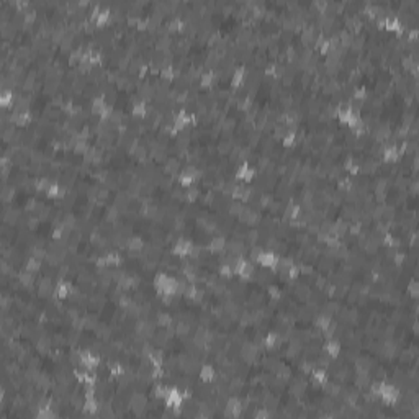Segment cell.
<instances>
[{"label":"cell","instance_id":"obj_1","mask_svg":"<svg viewBox=\"0 0 419 419\" xmlns=\"http://www.w3.org/2000/svg\"><path fill=\"white\" fill-rule=\"evenodd\" d=\"M201 21L221 51L212 89L177 72L174 82L159 75L131 77L110 67L71 66L48 49L30 59L38 94L89 102L103 95L113 107L108 125L133 133L170 126L178 110L193 113L197 125L175 136H103L94 184L121 215L159 208L182 187L177 175L197 167L200 180L184 189L182 200L144 241L143 252L123 260V272L151 286L175 257L174 241L195 244L178 262V275L195 285L218 278L206 246L213 236L228 239L220 264L238 260V215L246 206L232 200L239 164L249 162L257 175L249 184V205L260 218L264 249L293 259L301 277L329 278L341 266V252L316 241L289 221L286 208L298 203L318 236L336 223L360 224L380 234L408 218V206L390 201L395 182L386 172L349 175L344 152L328 146H354L362 136L339 125L336 110L352 105L357 85L372 92L401 87L419 77V30L397 36L377 27L380 13H393L385 0H372L369 17L354 35L344 58L328 66L318 43L346 27L359 0H193ZM354 107V105H352ZM367 135V133H365Z\"/></svg>","mask_w":419,"mask_h":419},{"label":"cell","instance_id":"obj_2","mask_svg":"<svg viewBox=\"0 0 419 419\" xmlns=\"http://www.w3.org/2000/svg\"><path fill=\"white\" fill-rule=\"evenodd\" d=\"M180 280L177 277L170 275L167 272H158L152 277V289L159 295H169V297H177Z\"/></svg>","mask_w":419,"mask_h":419},{"label":"cell","instance_id":"obj_3","mask_svg":"<svg viewBox=\"0 0 419 419\" xmlns=\"http://www.w3.org/2000/svg\"><path fill=\"white\" fill-rule=\"evenodd\" d=\"M336 120L339 121V125H343L349 129H354L360 123L362 116L360 112L357 110L352 105H341L336 110Z\"/></svg>","mask_w":419,"mask_h":419},{"label":"cell","instance_id":"obj_4","mask_svg":"<svg viewBox=\"0 0 419 419\" xmlns=\"http://www.w3.org/2000/svg\"><path fill=\"white\" fill-rule=\"evenodd\" d=\"M185 401V397H184V391L180 390L178 386H169V390L164 397V405L169 411H172V416L174 419L178 417V413H180V408Z\"/></svg>","mask_w":419,"mask_h":419},{"label":"cell","instance_id":"obj_5","mask_svg":"<svg viewBox=\"0 0 419 419\" xmlns=\"http://www.w3.org/2000/svg\"><path fill=\"white\" fill-rule=\"evenodd\" d=\"M244 414V403L238 395H231L224 401L223 419H241Z\"/></svg>","mask_w":419,"mask_h":419},{"label":"cell","instance_id":"obj_6","mask_svg":"<svg viewBox=\"0 0 419 419\" xmlns=\"http://www.w3.org/2000/svg\"><path fill=\"white\" fill-rule=\"evenodd\" d=\"M278 262H280V255L270 249H262L257 255H255V260H254L255 267L267 269V270H275Z\"/></svg>","mask_w":419,"mask_h":419},{"label":"cell","instance_id":"obj_7","mask_svg":"<svg viewBox=\"0 0 419 419\" xmlns=\"http://www.w3.org/2000/svg\"><path fill=\"white\" fill-rule=\"evenodd\" d=\"M193 249H195V244H193L192 239L178 238L174 241L172 247H170V252H172L175 259H189L193 254Z\"/></svg>","mask_w":419,"mask_h":419},{"label":"cell","instance_id":"obj_8","mask_svg":"<svg viewBox=\"0 0 419 419\" xmlns=\"http://www.w3.org/2000/svg\"><path fill=\"white\" fill-rule=\"evenodd\" d=\"M232 269H234V277H238L239 280H244V282L251 280L255 274V264L246 257L238 259L234 262V266H232Z\"/></svg>","mask_w":419,"mask_h":419},{"label":"cell","instance_id":"obj_9","mask_svg":"<svg viewBox=\"0 0 419 419\" xmlns=\"http://www.w3.org/2000/svg\"><path fill=\"white\" fill-rule=\"evenodd\" d=\"M198 180H200V172L197 170V167H193V166L184 167L180 170V174L177 175V184L180 185L182 189H190Z\"/></svg>","mask_w":419,"mask_h":419},{"label":"cell","instance_id":"obj_10","mask_svg":"<svg viewBox=\"0 0 419 419\" xmlns=\"http://www.w3.org/2000/svg\"><path fill=\"white\" fill-rule=\"evenodd\" d=\"M255 175H257V170H255L254 166H251L249 162H243V164H239L238 169H236V174H234V178L238 184H244V185H249L254 182Z\"/></svg>","mask_w":419,"mask_h":419},{"label":"cell","instance_id":"obj_11","mask_svg":"<svg viewBox=\"0 0 419 419\" xmlns=\"http://www.w3.org/2000/svg\"><path fill=\"white\" fill-rule=\"evenodd\" d=\"M79 357H81V367L90 372H97L100 363H102V357L92 351H82Z\"/></svg>","mask_w":419,"mask_h":419},{"label":"cell","instance_id":"obj_12","mask_svg":"<svg viewBox=\"0 0 419 419\" xmlns=\"http://www.w3.org/2000/svg\"><path fill=\"white\" fill-rule=\"evenodd\" d=\"M226 246H228V239L224 236H213L208 241L206 251H208L210 255H212V257H215V264H216V257L226 251Z\"/></svg>","mask_w":419,"mask_h":419},{"label":"cell","instance_id":"obj_13","mask_svg":"<svg viewBox=\"0 0 419 419\" xmlns=\"http://www.w3.org/2000/svg\"><path fill=\"white\" fill-rule=\"evenodd\" d=\"M74 292V285L69 282V280H59L54 286V293H53V298H56L59 301H66L71 298V295Z\"/></svg>","mask_w":419,"mask_h":419},{"label":"cell","instance_id":"obj_14","mask_svg":"<svg viewBox=\"0 0 419 419\" xmlns=\"http://www.w3.org/2000/svg\"><path fill=\"white\" fill-rule=\"evenodd\" d=\"M403 158V154L400 152L398 144H388L382 149V161L385 164H397L400 159Z\"/></svg>","mask_w":419,"mask_h":419},{"label":"cell","instance_id":"obj_15","mask_svg":"<svg viewBox=\"0 0 419 419\" xmlns=\"http://www.w3.org/2000/svg\"><path fill=\"white\" fill-rule=\"evenodd\" d=\"M98 2H100V12L97 13L95 20L92 23H94L97 28H105L110 25V21H112V10L105 5L103 0H98Z\"/></svg>","mask_w":419,"mask_h":419},{"label":"cell","instance_id":"obj_16","mask_svg":"<svg viewBox=\"0 0 419 419\" xmlns=\"http://www.w3.org/2000/svg\"><path fill=\"white\" fill-rule=\"evenodd\" d=\"M323 352L329 357L332 360H337L341 357V352H343V346L337 339H326L323 343Z\"/></svg>","mask_w":419,"mask_h":419},{"label":"cell","instance_id":"obj_17","mask_svg":"<svg viewBox=\"0 0 419 419\" xmlns=\"http://www.w3.org/2000/svg\"><path fill=\"white\" fill-rule=\"evenodd\" d=\"M216 378V367L212 363H201L198 369V380L201 383H212Z\"/></svg>","mask_w":419,"mask_h":419},{"label":"cell","instance_id":"obj_18","mask_svg":"<svg viewBox=\"0 0 419 419\" xmlns=\"http://www.w3.org/2000/svg\"><path fill=\"white\" fill-rule=\"evenodd\" d=\"M164 360H166V355L161 349H151V351L147 352V362H149V365L152 369H162L164 367Z\"/></svg>","mask_w":419,"mask_h":419},{"label":"cell","instance_id":"obj_19","mask_svg":"<svg viewBox=\"0 0 419 419\" xmlns=\"http://www.w3.org/2000/svg\"><path fill=\"white\" fill-rule=\"evenodd\" d=\"M15 105V92L10 89H0V108L10 110Z\"/></svg>","mask_w":419,"mask_h":419},{"label":"cell","instance_id":"obj_20","mask_svg":"<svg viewBox=\"0 0 419 419\" xmlns=\"http://www.w3.org/2000/svg\"><path fill=\"white\" fill-rule=\"evenodd\" d=\"M41 269H43V262L36 257H28L25 262H23V267H21V270H25V272L33 274V275L40 274Z\"/></svg>","mask_w":419,"mask_h":419},{"label":"cell","instance_id":"obj_21","mask_svg":"<svg viewBox=\"0 0 419 419\" xmlns=\"http://www.w3.org/2000/svg\"><path fill=\"white\" fill-rule=\"evenodd\" d=\"M213 84H215V71H213V69H206V71L201 72L200 79H198V87L201 90L212 89Z\"/></svg>","mask_w":419,"mask_h":419},{"label":"cell","instance_id":"obj_22","mask_svg":"<svg viewBox=\"0 0 419 419\" xmlns=\"http://www.w3.org/2000/svg\"><path fill=\"white\" fill-rule=\"evenodd\" d=\"M309 378H311L313 382H316L318 385L323 386V385H326L329 382V374L324 367H315L311 370V374H309Z\"/></svg>","mask_w":419,"mask_h":419},{"label":"cell","instance_id":"obj_23","mask_svg":"<svg viewBox=\"0 0 419 419\" xmlns=\"http://www.w3.org/2000/svg\"><path fill=\"white\" fill-rule=\"evenodd\" d=\"M332 323H334V320H332V316L324 315V313H320V315H318V316L315 318V328H316V329H320L321 332H324L326 329H328Z\"/></svg>","mask_w":419,"mask_h":419},{"label":"cell","instance_id":"obj_24","mask_svg":"<svg viewBox=\"0 0 419 419\" xmlns=\"http://www.w3.org/2000/svg\"><path fill=\"white\" fill-rule=\"evenodd\" d=\"M406 293L411 300H419V280L417 277L409 278L406 283Z\"/></svg>","mask_w":419,"mask_h":419},{"label":"cell","instance_id":"obj_25","mask_svg":"<svg viewBox=\"0 0 419 419\" xmlns=\"http://www.w3.org/2000/svg\"><path fill=\"white\" fill-rule=\"evenodd\" d=\"M177 77V72L174 66H164L162 69H159V79L164 82H174Z\"/></svg>","mask_w":419,"mask_h":419},{"label":"cell","instance_id":"obj_26","mask_svg":"<svg viewBox=\"0 0 419 419\" xmlns=\"http://www.w3.org/2000/svg\"><path fill=\"white\" fill-rule=\"evenodd\" d=\"M218 275L221 278H226V280H231V278H234V269H232V264H220L218 266Z\"/></svg>","mask_w":419,"mask_h":419},{"label":"cell","instance_id":"obj_27","mask_svg":"<svg viewBox=\"0 0 419 419\" xmlns=\"http://www.w3.org/2000/svg\"><path fill=\"white\" fill-rule=\"evenodd\" d=\"M61 190H63V185H61L59 182H51L48 190L44 192V195L48 198H51V200H58L59 195H61Z\"/></svg>","mask_w":419,"mask_h":419},{"label":"cell","instance_id":"obj_28","mask_svg":"<svg viewBox=\"0 0 419 419\" xmlns=\"http://www.w3.org/2000/svg\"><path fill=\"white\" fill-rule=\"evenodd\" d=\"M301 275V269L298 264H292V266L289 267V270H286V278H289L290 282H297L298 278Z\"/></svg>","mask_w":419,"mask_h":419},{"label":"cell","instance_id":"obj_29","mask_svg":"<svg viewBox=\"0 0 419 419\" xmlns=\"http://www.w3.org/2000/svg\"><path fill=\"white\" fill-rule=\"evenodd\" d=\"M252 417H255V419H272L274 414H272V411L267 409V408H259V409H255V413H254Z\"/></svg>","mask_w":419,"mask_h":419}]
</instances>
